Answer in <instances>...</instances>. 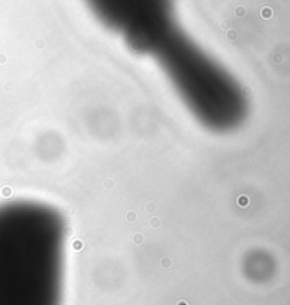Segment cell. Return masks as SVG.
<instances>
[{"label":"cell","instance_id":"obj_1","mask_svg":"<svg viewBox=\"0 0 290 305\" xmlns=\"http://www.w3.org/2000/svg\"><path fill=\"white\" fill-rule=\"evenodd\" d=\"M65 223L33 200L0 204V305H61Z\"/></svg>","mask_w":290,"mask_h":305},{"label":"cell","instance_id":"obj_3","mask_svg":"<svg viewBox=\"0 0 290 305\" xmlns=\"http://www.w3.org/2000/svg\"><path fill=\"white\" fill-rule=\"evenodd\" d=\"M92 13L136 53L149 54L175 28L171 0H85Z\"/></svg>","mask_w":290,"mask_h":305},{"label":"cell","instance_id":"obj_2","mask_svg":"<svg viewBox=\"0 0 290 305\" xmlns=\"http://www.w3.org/2000/svg\"><path fill=\"white\" fill-rule=\"evenodd\" d=\"M152 55L180 98L205 128L229 132L245 114V98L236 81L180 28H174Z\"/></svg>","mask_w":290,"mask_h":305}]
</instances>
